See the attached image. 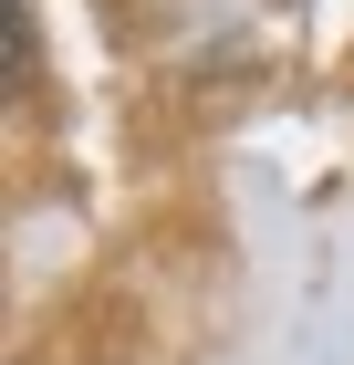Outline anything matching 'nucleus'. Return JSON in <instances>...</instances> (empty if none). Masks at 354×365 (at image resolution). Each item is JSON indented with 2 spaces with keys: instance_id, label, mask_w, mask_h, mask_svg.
I'll return each instance as SVG.
<instances>
[{
  "instance_id": "1",
  "label": "nucleus",
  "mask_w": 354,
  "mask_h": 365,
  "mask_svg": "<svg viewBox=\"0 0 354 365\" xmlns=\"http://www.w3.org/2000/svg\"><path fill=\"white\" fill-rule=\"evenodd\" d=\"M11 84L31 94V0H11Z\"/></svg>"
}]
</instances>
